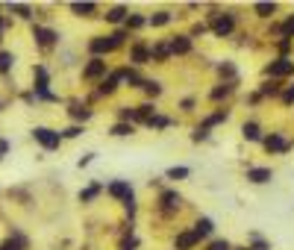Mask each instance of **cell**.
<instances>
[{"label":"cell","instance_id":"7a4b0ae2","mask_svg":"<svg viewBox=\"0 0 294 250\" xmlns=\"http://www.w3.org/2000/svg\"><path fill=\"white\" fill-rule=\"evenodd\" d=\"M233 15H212V33L218 36V39H224V36H230L233 33Z\"/></svg>","mask_w":294,"mask_h":250},{"label":"cell","instance_id":"7402d4cb","mask_svg":"<svg viewBox=\"0 0 294 250\" xmlns=\"http://www.w3.org/2000/svg\"><path fill=\"white\" fill-rule=\"evenodd\" d=\"M168 21H171L168 12H156V15H150V24H153V27H165Z\"/></svg>","mask_w":294,"mask_h":250},{"label":"cell","instance_id":"2e32d148","mask_svg":"<svg viewBox=\"0 0 294 250\" xmlns=\"http://www.w3.org/2000/svg\"><path fill=\"white\" fill-rule=\"evenodd\" d=\"M100 191H103V186H100V183H91L85 191H80V200H83V203H88V200H94Z\"/></svg>","mask_w":294,"mask_h":250},{"label":"cell","instance_id":"74e56055","mask_svg":"<svg viewBox=\"0 0 294 250\" xmlns=\"http://www.w3.org/2000/svg\"><path fill=\"white\" fill-rule=\"evenodd\" d=\"M235 250H250V248H235Z\"/></svg>","mask_w":294,"mask_h":250},{"label":"cell","instance_id":"8d00e7d4","mask_svg":"<svg viewBox=\"0 0 294 250\" xmlns=\"http://www.w3.org/2000/svg\"><path fill=\"white\" fill-rule=\"evenodd\" d=\"M221 74H230V77H233V74H235V68H233L230 62H227V65H221Z\"/></svg>","mask_w":294,"mask_h":250},{"label":"cell","instance_id":"d6a6232c","mask_svg":"<svg viewBox=\"0 0 294 250\" xmlns=\"http://www.w3.org/2000/svg\"><path fill=\"white\" fill-rule=\"evenodd\" d=\"M138 248V239H126V242H121V250H135Z\"/></svg>","mask_w":294,"mask_h":250},{"label":"cell","instance_id":"3957f363","mask_svg":"<svg viewBox=\"0 0 294 250\" xmlns=\"http://www.w3.org/2000/svg\"><path fill=\"white\" fill-rule=\"evenodd\" d=\"M265 74L268 77H289V74H294V62L292 59H277V62H271L268 68H265Z\"/></svg>","mask_w":294,"mask_h":250},{"label":"cell","instance_id":"d590c367","mask_svg":"<svg viewBox=\"0 0 294 250\" xmlns=\"http://www.w3.org/2000/svg\"><path fill=\"white\" fill-rule=\"evenodd\" d=\"M283 100H286V103H294V85H292V88H286V91H283Z\"/></svg>","mask_w":294,"mask_h":250},{"label":"cell","instance_id":"e575fe53","mask_svg":"<svg viewBox=\"0 0 294 250\" xmlns=\"http://www.w3.org/2000/svg\"><path fill=\"white\" fill-rule=\"evenodd\" d=\"M250 250H268V242H265V239H256V242H253V248Z\"/></svg>","mask_w":294,"mask_h":250},{"label":"cell","instance_id":"83f0119b","mask_svg":"<svg viewBox=\"0 0 294 250\" xmlns=\"http://www.w3.org/2000/svg\"><path fill=\"white\" fill-rule=\"evenodd\" d=\"M209 250H233V245H230L227 239H218V242H212V245H209Z\"/></svg>","mask_w":294,"mask_h":250},{"label":"cell","instance_id":"ac0fdd59","mask_svg":"<svg viewBox=\"0 0 294 250\" xmlns=\"http://www.w3.org/2000/svg\"><path fill=\"white\" fill-rule=\"evenodd\" d=\"M179 203H182V197H179L176 191H165V194H162V206H165V209H176Z\"/></svg>","mask_w":294,"mask_h":250},{"label":"cell","instance_id":"277c9868","mask_svg":"<svg viewBox=\"0 0 294 250\" xmlns=\"http://www.w3.org/2000/svg\"><path fill=\"white\" fill-rule=\"evenodd\" d=\"M106 191H109L115 200H132V186H129L126 180H115V183H109Z\"/></svg>","mask_w":294,"mask_h":250},{"label":"cell","instance_id":"f546056e","mask_svg":"<svg viewBox=\"0 0 294 250\" xmlns=\"http://www.w3.org/2000/svg\"><path fill=\"white\" fill-rule=\"evenodd\" d=\"M191 138H194V141H203V138H209V126H197Z\"/></svg>","mask_w":294,"mask_h":250},{"label":"cell","instance_id":"ffe728a7","mask_svg":"<svg viewBox=\"0 0 294 250\" xmlns=\"http://www.w3.org/2000/svg\"><path fill=\"white\" fill-rule=\"evenodd\" d=\"M227 118H230V112H224V109H221V112H215V115H209V118H206V124H203V126H209V129H212L215 124H221V121H227Z\"/></svg>","mask_w":294,"mask_h":250},{"label":"cell","instance_id":"6da1fadb","mask_svg":"<svg viewBox=\"0 0 294 250\" xmlns=\"http://www.w3.org/2000/svg\"><path fill=\"white\" fill-rule=\"evenodd\" d=\"M33 138H36L44 150H56L59 144H62V132L50 129V126H36V129H33Z\"/></svg>","mask_w":294,"mask_h":250},{"label":"cell","instance_id":"ba28073f","mask_svg":"<svg viewBox=\"0 0 294 250\" xmlns=\"http://www.w3.org/2000/svg\"><path fill=\"white\" fill-rule=\"evenodd\" d=\"M247 180L256 183V186H262V183H271L274 174H271V168H250V171H247Z\"/></svg>","mask_w":294,"mask_h":250},{"label":"cell","instance_id":"5bb4252c","mask_svg":"<svg viewBox=\"0 0 294 250\" xmlns=\"http://www.w3.org/2000/svg\"><path fill=\"white\" fill-rule=\"evenodd\" d=\"M129 59H132V65H147V59H150V53H147V47H141V44H135V47H132V53H129Z\"/></svg>","mask_w":294,"mask_h":250},{"label":"cell","instance_id":"484cf974","mask_svg":"<svg viewBox=\"0 0 294 250\" xmlns=\"http://www.w3.org/2000/svg\"><path fill=\"white\" fill-rule=\"evenodd\" d=\"M262 94H280V83H262Z\"/></svg>","mask_w":294,"mask_h":250},{"label":"cell","instance_id":"836d02e7","mask_svg":"<svg viewBox=\"0 0 294 250\" xmlns=\"http://www.w3.org/2000/svg\"><path fill=\"white\" fill-rule=\"evenodd\" d=\"M12 12H18L21 18H30V12H33V9H30V6H12Z\"/></svg>","mask_w":294,"mask_h":250},{"label":"cell","instance_id":"f1b7e54d","mask_svg":"<svg viewBox=\"0 0 294 250\" xmlns=\"http://www.w3.org/2000/svg\"><path fill=\"white\" fill-rule=\"evenodd\" d=\"M141 24H144V18H141V15H129V18H126V27H132V30H138Z\"/></svg>","mask_w":294,"mask_h":250},{"label":"cell","instance_id":"1f68e13d","mask_svg":"<svg viewBox=\"0 0 294 250\" xmlns=\"http://www.w3.org/2000/svg\"><path fill=\"white\" fill-rule=\"evenodd\" d=\"M80 132H83V126H68V129H65L62 135H65V138H77Z\"/></svg>","mask_w":294,"mask_h":250},{"label":"cell","instance_id":"8fae6325","mask_svg":"<svg viewBox=\"0 0 294 250\" xmlns=\"http://www.w3.org/2000/svg\"><path fill=\"white\" fill-rule=\"evenodd\" d=\"M212 230H215L212 218H197V221H194V233H197V239H206Z\"/></svg>","mask_w":294,"mask_h":250},{"label":"cell","instance_id":"7c38bea8","mask_svg":"<svg viewBox=\"0 0 294 250\" xmlns=\"http://www.w3.org/2000/svg\"><path fill=\"white\" fill-rule=\"evenodd\" d=\"M71 12L80 15V18H91V15L97 12V6H94V3H71Z\"/></svg>","mask_w":294,"mask_h":250},{"label":"cell","instance_id":"9c48e42d","mask_svg":"<svg viewBox=\"0 0 294 250\" xmlns=\"http://www.w3.org/2000/svg\"><path fill=\"white\" fill-rule=\"evenodd\" d=\"M168 50H171V53H188V50H191V39H188V36H174V39L168 42Z\"/></svg>","mask_w":294,"mask_h":250},{"label":"cell","instance_id":"cb8c5ba5","mask_svg":"<svg viewBox=\"0 0 294 250\" xmlns=\"http://www.w3.org/2000/svg\"><path fill=\"white\" fill-rule=\"evenodd\" d=\"M12 62H15L12 53H0V74H6V71L12 68Z\"/></svg>","mask_w":294,"mask_h":250},{"label":"cell","instance_id":"603a6c76","mask_svg":"<svg viewBox=\"0 0 294 250\" xmlns=\"http://www.w3.org/2000/svg\"><path fill=\"white\" fill-rule=\"evenodd\" d=\"M112 135H132V124H124V121L115 124L112 126Z\"/></svg>","mask_w":294,"mask_h":250},{"label":"cell","instance_id":"d4e9b609","mask_svg":"<svg viewBox=\"0 0 294 250\" xmlns=\"http://www.w3.org/2000/svg\"><path fill=\"white\" fill-rule=\"evenodd\" d=\"M230 91H233V85H227V83H224L221 88H215V91H212V100H221V97H227Z\"/></svg>","mask_w":294,"mask_h":250},{"label":"cell","instance_id":"4dcf8cb0","mask_svg":"<svg viewBox=\"0 0 294 250\" xmlns=\"http://www.w3.org/2000/svg\"><path fill=\"white\" fill-rule=\"evenodd\" d=\"M292 36H294V18H289V21H286V27H283V39L289 42Z\"/></svg>","mask_w":294,"mask_h":250},{"label":"cell","instance_id":"e0dca14e","mask_svg":"<svg viewBox=\"0 0 294 250\" xmlns=\"http://www.w3.org/2000/svg\"><path fill=\"white\" fill-rule=\"evenodd\" d=\"M253 12H256L259 18H271V15L277 12V3H256V6H253Z\"/></svg>","mask_w":294,"mask_h":250},{"label":"cell","instance_id":"4316f807","mask_svg":"<svg viewBox=\"0 0 294 250\" xmlns=\"http://www.w3.org/2000/svg\"><path fill=\"white\" fill-rule=\"evenodd\" d=\"M24 248V242H18V239H9V242H3L0 250H21Z\"/></svg>","mask_w":294,"mask_h":250},{"label":"cell","instance_id":"4fadbf2b","mask_svg":"<svg viewBox=\"0 0 294 250\" xmlns=\"http://www.w3.org/2000/svg\"><path fill=\"white\" fill-rule=\"evenodd\" d=\"M126 15H129V9H126V6H112V9L106 12V21H109V24H121Z\"/></svg>","mask_w":294,"mask_h":250},{"label":"cell","instance_id":"52a82bcc","mask_svg":"<svg viewBox=\"0 0 294 250\" xmlns=\"http://www.w3.org/2000/svg\"><path fill=\"white\" fill-rule=\"evenodd\" d=\"M194 245H200V239H197V233L194 230H185V233H179L174 239V248L176 250H191Z\"/></svg>","mask_w":294,"mask_h":250},{"label":"cell","instance_id":"d6986e66","mask_svg":"<svg viewBox=\"0 0 294 250\" xmlns=\"http://www.w3.org/2000/svg\"><path fill=\"white\" fill-rule=\"evenodd\" d=\"M71 118H74V121H88V118H91V109H88V106H74V109H71Z\"/></svg>","mask_w":294,"mask_h":250},{"label":"cell","instance_id":"30bf717a","mask_svg":"<svg viewBox=\"0 0 294 250\" xmlns=\"http://www.w3.org/2000/svg\"><path fill=\"white\" fill-rule=\"evenodd\" d=\"M33 36H36V42H39V44H44V47H47V44H53V42L59 39L53 30H44V27H36V30H33Z\"/></svg>","mask_w":294,"mask_h":250},{"label":"cell","instance_id":"44dd1931","mask_svg":"<svg viewBox=\"0 0 294 250\" xmlns=\"http://www.w3.org/2000/svg\"><path fill=\"white\" fill-rule=\"evenodd\" d=\"M188 174H191V171L179 165V168H168V174H165V177H168V180H185Z\"/></svg>","mask_w":294,"mask_h":250},{"label":"cell","instance_id":"8992f818","mask_svg":"<svg viewBox=\"0 0 294 250\" xmlns=\"http://www.w3.org/2000/svg\"><path fill=\"white\" fill-rule=\"evenodd\" d=\"M103 74H106V62L97 59V56L83 68V80H97V77H103Z\"/></svg>","mask_w":294,"mask_h":250},{"label":"cell","instance_id":"5b68a950","mask_svg":"<svg viewBox=\"0 0 294 250\" xmlns=\"http://www.w3.org/2000/svg\"><path fill=\"white\" fill-rule=\"evenodd\" d=\"M289 147H292V144H289L280 132H271V135L265 138V150H268V153H286Z\"/></svg>","mask_w":294,"mask_h":250},{"label":"cell","instance_id":"f35d334b","mask_svg":"<svg viewBox=\"0 0 294 250\" xmlns=\"http://www.w3.org/2000/svg\"><path fill=\"white\" fill-rule=\"evenodd\" d=\"M0 156H3V147H0Z\"/></svg>","mask_w":294,"mask_h":250},{"label":"cell","instance_id":"9a60e30c","mask_svg":"<svg viewBox=\"0 0 294 250\" xmlns=\"http://www.w3.org/2000/svg\"><path fill=\"white\" fill-rule=\"evenodd\" d=\"M241 135H244L247 141H259V135H262V132H259V124H253V121H250V124H244V126H241Z\"/></svg>","mask_w":294,"mask_h":250}]
</instances>
